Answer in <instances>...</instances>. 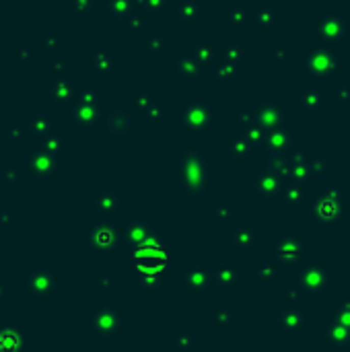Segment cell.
Masks as SVG:
<instances>
[{
    "label": "cell",
    "instance_id": "1",
    "mask_svg": "<svg viewBox=\"0 0 350 352\" xmlns=\"http://www.w3.org/2000/svg\"><path fill=\"white\" fill-rule=\"evenodd\" d=\"M344 216V204H342V196L330 187L321 192L313 200V219L319 225H336Z\"/></svg>",
    "mask_w": 350,
    "mask_h": 352
},
{
    "label": "cell",
    "instance_id": "2",
    "mask_svg": "<svg viewBox=\"0 0 350 352\" xmlns=\"http://www.w3.org/2000/svg\"><path fill=\"white\" fill-rule=\"evenodd\" d=\"M299 280H301V286L309 292V294H317L321 290H326L328 284V270L319 264H311L305 266L301 272H299Z\"/></svg>",
    "mask_w": 350,
    "mask_h": 352
},
{
    "label": "cell",
    "instance_id": "3",
    "mask_svg": "<svg viewBox=\"0 0 350 352\" xmlns=\"http://www.w3.org/2000/svg\"><path fill=\"white\" fill-rule=\"evenodd\" d=\"M305 243H301L297 237H282L278 243H276V256L282 260V262H299L303 256H305Z\"/></svg>",
    "mask_w": 350,
    "mask_h": 352
},
{
    "label": "cell",
    "instance_id": "4",
    "mask_svg": "<svg viewBox=\"0 0 350 352\" xmlns=\"http://www.w3.org/2000/svg\"><path fill=\"white\" fill-rule=\"evenodd\" d=\"M326 342L332 344V346H344V344L350 342V330H346L344 326L332 321L326 328Z\"/></svg>",
    "mask_w": 350,
    "mask_h": 352
},
{
    "label": "cell",
    "instance_id": "5",
    "mask_svg": "<svg viewBox=\"0 0 350 352\" xmlns=\"http://www.w3.org/2000/svg\"><path fill=\"white\" fill-rule=\"evenodd\" d=\"M280 326H282V330H286V332H297L299 328L303 326V313L301 311H297V309H284L282 313H280Z\"/></svg>",
    "mask_w": 350,
    "mask_h": 352
},
{
    "label": "cell",
    "instance_id": "6",
    "mask_svg": "<svg viewBox=\"0 0 350 352\" xmlns=\"http://www.w3.org/2000/svg\"><path fill=\"white\" fill-rule=\"evenodd\" d=\"M334 321L344 326L346 330H350V301H342L336 307V313H334Z\"/></svg>",
    "mask_w": 350,
    "mask_h": 352
},
{
    "label": "cell",
    "instance_id": "7",
    "mask_svg": "<svg viewBox=\"0 0 350 352\" xmlns=\"http://www.w3.org/2000/svg\"><path fill=\"white\" fill-rule=\"evenodd\" d=\"M284 198H286V202H290L292 206H301L305 194H303V189L299 187V185H292V187H286L284 189Z\"/></svg>",
    "mask_w": 350,
    "mask_h": 352
},
{
    "label": "cell",
    "instance_id": "8",
    "mask_svg": "<svg viewBox=\"0 0 350 352\" xmlns=\"http://www.w3.org/2000/svg\"><path fill=\"white\" fill-rule=\"evenodd\" d=\"M258 185H260V192H262L264 196H272V194L278 192V179L272 177V175H264V177L260 179Z\"/></svg>",
    "mask_w": 350,
    "mask_h": 352
},
{
    "label": "cell",
    "instance_id": "9",
    "mask_svg": "<svg viewBox=\"0 0 350 352\" xmlns=\"http://www.w3.org/2000/svg\"><path fill=\"white\" fill-rule=\"evenodd\" d=\"M235 239H237V243H239V245L249 247V245L254 243V233L249 231V229H239V231L235 233Z\"/></svg>",
    "mask_w": 350,
    "mask_h": 352
},
{
    "label": "cell",
    "instance_id": "10",
    "mask_svg": "<svg viewBox=\"0 0 350 352\" xmlns=\"http://www.w3.org/2000/svg\"><path fill=\"white\" fill-rule=\"evenodd\" d=\"M262 278L264 280H270V278H274V274H276V266H272V264H266L264 268H262Z\"/></svg>",
    "mask_w": 350,
    "mask_h": 352
},
{
    "label": "cell",
    "instance_id": "11",
    "mask_svg": "<svg viewBox=\"0 0 350 352\" xmlns=\"http://www.w3.org/2000/svg\"><path fill=\"white\" fill-rule=\"evenodd\" d=\"M286 296H288L290 301H297V299H299V294H297L294 290H288V292H286Z\"/></svg>",
    "mask_w": 350,
    "mask_h": 352
}]
</instances>
